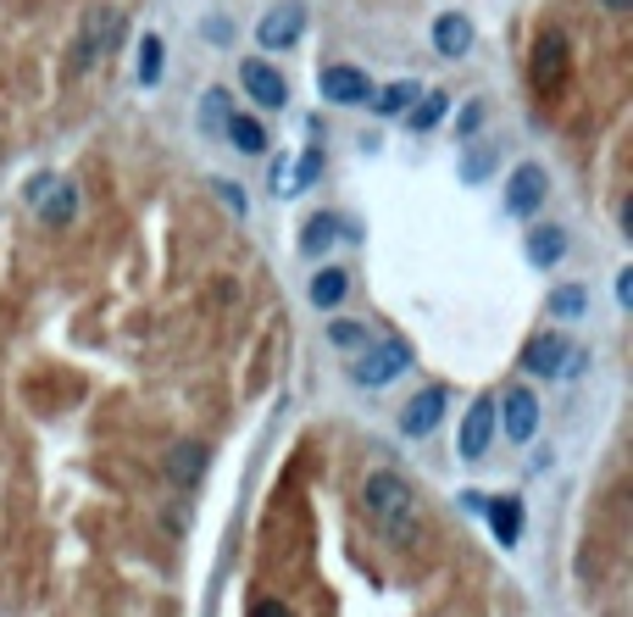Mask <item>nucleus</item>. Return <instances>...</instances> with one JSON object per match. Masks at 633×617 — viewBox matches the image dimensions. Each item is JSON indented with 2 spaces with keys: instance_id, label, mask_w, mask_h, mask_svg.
Wrapping results in <instances>:
<instances>
[{
  "instance_id": "f257e3e1",
  "label": "nucleus",
  "mask_w": 633,
  "mask_h": 617,
  "mask_svg": "<svg viewBox=\"0 0 633 617\" xmlns=\"http://www.w3.org/2000/svg\"><path fill=\"white\" fill-rule=\"evenodd\" d=\"M362 506L367 517L383 529V540H395L406 545L412 529H417V512H412V484L401 479V473H367V484H362Z\"/></svg>"
},
{
  "instance_id": "f03ea898",
  "label": "nucleus",
  "mask_w": 633,
  "mask_h": 617,
  "mask_svg": "<svg viewBox=\"0 0 633 617\" xmlns=\"http://www.w3.org/2000/svg\"><path fill=\"white\" fill-rule=\"evenodd\" d=\"M583 362H590V351L567 345L561 335H540V340H528V351H522V367L528 373H545V378H572Z\"/></svg>"
},
{
  "instance_id": "7ed1b4c3",
  "label": "nucleus",
  "mask_w": 633,
  "mask_h": 617,
  "mask_svg": "<svg viewBox=\"0 0 633 617\" xmlns=\"http://www.w3.org/2000/svg\"><path fill=\"white\" fill-rule=\"evenodd\" d=\"M406 362H412V345H406V340H378V345H367V356L356 362V385L378 390V385H389V378H401Z\"/></svg>"
},
{
  "instance_id": "20e7f679",
  "label": "nucleus",
  "mask_w": 633,
  "mask_h": 617,
  "mask_svg": "<svg viewBox=\"0 0 633 617\" xmlns=\"http://www.w3.org/2000/svg\"><path fill=\"white\" fill-rule=\"evenodd\" d=\"M545 189H550L545 167H540V162H522V167L506 178V212H511V217H533V212L545 206Z\"/></svg>"
},
{
  "instance_id": "39448f33",
  "label": "nucleus",
  "mask_w": 633,
  "mask_h": 617,
  "mask_svg": "<svg viewBox=\"0 0 633 617\" xmlns=\"http://www.w3.org/2000/svg\"><path fill=\"white\" fill-rule=\"evenodd\" d=\"M561 78H567V34L545 28L540 45H533V89L550 95V89H561Z\"/></svg>"
},
{
  "instance_id": "423d86ee",
  "label": "nucleus",
  "mask_w": 633,
  "mask_h": 617,
  "mask_svg": "<svg viewBox=\"0 0 633 617\" xmlns=\"http://www.w3.org/2000/svg\"><path fill=\"white\" fill-rule=\"evenodd\" d=\"M117 39H123V12H94V17H89V28H84V39H78L73 67H89L94 56L117 51Z\"/></svg>"
},
{
  "instance_id": "0eeeda50",
  "label": "nucleus",
  "mask_w": 633,
  "mask_h": 617,
  "mask_svg": "<svg viewBox=\"0 0 633 617\" xmlns=\"http://www.w3.org/2000/svg\"><path fill=\"white\" fill-rule=\"evenodd\" d=\"M317 89L328 95L333 106H362L367 95H372V78L362 67H322L317 73Z\"/></svg>"
},
{
  "instance_id": "6e6552de",
  "label": "nucleus",
  "mask_w": 633,
  "mask_h": 617,
  "mask_svg": "<svg viewBox=\"0 0 633 617\" xmlns=\"http://www.w3.org/2000/svg\"><path fill=\"white\" fill-rule=\"evenodd\" d=\"M306 34V12L301 7H273L262 23H256V39H262V51H289Z\"/></svg>"
},
{
  "instance_id": "1a4fd4ad",
  "label": "nucleus",
  "mask_w": 633,
  "mask_h": 617,
  "mask_svg": "<svg viewBox=\"0 0 633 617\" xmlns=\"http://www.w3.org/2000/svg\"><path fill=\"white\" fill-rule=\"evenodd\" d=\"M495 417L506 423V440L528 445V440H533V429H540V401H533V390H506V401H501V412H495Z\"/></svg>"
},
{
  "instance_id": "9d476101",
  "label": "nucleus",
  "mask_w": 633,
  "mask_h": 617,
  "mask_svg": "<svg viewBox=\"0 0 633 617\" xmlns=\"http://www.w3.org/2000/svg\"><path fill=\"white\" fill-rule=\"evenodd\" d=\"M445 406H451V395H445L440 385H428V390H422V395H412V406L401 412V429H406L412 440L433 435V429H440V417H445Z\"/></svg>"
},
{
  "instance_id": "9b49d317",
  "label": "nucleus",
  "mask_w": 633,
  "mask_h": 617,
  "mask_svg": "<svg viewBox=\"0 0 633 617\" xmlns=\"http://www.w3.org/2000/svg\"><path fill=\"white\" fill-rule=\"evenodd\" d=\"M490 440H495V401L483 395V401H472L467 417H461V456L478 462L483 451H490Z\"/></svg>"
},
{
  "instance_id": "f8f14e48",
  "label": "nucleus",
  "mask_w": 633,
  "mask_h": 617,
  "mask_svg": "<svg viewBox=\"0 0 633 617\" xmlns=\"http://www.w3.org/2000/svg\"><path fill=\"white\" fill-rule=\"evenodd\" d=\"M239 84H245V95H251L256 106H267V112L289 101L283 73H278V67H267V62H245V67H239Z\"/></svg>"
},
{
  "instance_id": "ddd939ff",
  "label": "nucleus",
  "mask_w": 633,
  "mask_h": 617,
  "mask_svg": "<svg viewBox=\"0 0 633 617\" xmlns=\"http://www.w3.org/2000/svg\"><path fill=\"white\" fill-rule=\"evenodd\" d=\"M39 217L51 223V228H67V223L78 217V189L62 184V178H51V184L39 189Z\"/></svg>"
},
{
  "instance_id": "4468645a",
  "label": "nucleus",
  "mask_w": 633,
  "mask_h": 617,
  "mask_svg": "<svg viewBox=\"0 0 633 617\" xmlns=\"http://www.w3.org/2000/svg\"><path fill=\"white\" fill-rule=\"evenodd\" d=\"M433 51L440 56H467L472 51V23L461 17V12H445V17H433Z\"/></svg>"
},
{
  "instance_id": "2eb2a0df",
  "label": "nucleus",
  "mask_w": 633,
  "mask_h": 617,
  "mask_svg": "<svg viewBox=\"0 0 633 617\" xmlns=\"http://www.w3.org/2000/svg\"><path fill=\"white\" fill-rule=\"evenodd\" d=\"M561 256H567V234H561L556 223H545V228L528 234V262H533V267H556Z\"/></svg>"
},
{
  "instance_id": "dca6fc26",
  "label": "nucleus",
  "mask_w": 633,
  "mask_h": 617,
  "mask_svg": "<svg viewBox=\"0 0 633 617\" xmlns=\"http://www.w3.org/2000/svg\"><path fill=\"white\" fill-rule=\"evenodd\" d=\"M306 295H312V306H322V312L339 306V301L351 295V273H345V267H322V273H312V290H306Z\"/></svg>"
},
{
  "instance_id": "f3484780",
  "label": "nucleus",
  "mask_w": 633,
  "mask_h": 617,
  "mask_svg": "<svg viewBox=\"0 0 633 617\" xmlns=\"http://www.w3.org/2000/svg\"><path fill=\"white\" fill-rule=\"evenodd\" d=\"M417 95H422V89H417L412 78H401V84H389V89H372L367 101H372V112H378V117H401V112H412Z\"/></svg>"
},
{
  "instance_id": "a211bd4d",
  "label": "nucleus",
  "mask_w": 633,
  "mask_h": 617,
  "mask_svg": "<svg viewBox=\"0 0 633 617\" xmlns=\"http://www.w3.org/2000/svg\"><path fill=\"white\" fill-rule=\"evenodd\" d=\"M483 512H490V524H495V540H501V545H517V540H522V506H517L511 495L490 501Z\"/></svg>"
},
{
  "instance_id": "6ab92c4d",
  "label": "nucleus",
  "mask_w": 633,
  "mask_h": 617,
  "mask_svg": "<svg viewBox=\"0 0 633 617\" xmlns=\"http://www.w3.org/2000/svg\"><path fill=\"white\" fill-rule=\"evenodd\" d=\"M223 134L233 139V151H245V156H262V151H267V134H262L256 117H239V112H233V117L223 123Z\"/></svg>"
},
{
  "instance_id": "aec40b11",
  "label": "nucleus",
  "mask_w": 633,
  "mask_h": 617,
  "mask_svg": "<svg viewBox=\"0 0 633 617\" xmlns=\"http://www.w3.org/2000/svg\"><path fill=\"white\" fill-rule=\"evenodd\" d=\"M167 473H173V484H194L206 473V445H178L167 456Z\"/></svg>"
},
{
  "instance_id": "412c9836",
  "label": "nucleus",
  "mask_w": 633,
  "mask_h": 617,
  "mask_svg": "<svg viewBox=\"0 0 633 617\" xmlns=\"http://www.w3.org/2000/svg\"><path fill=\"white\" fill-rule=\"evenodd\" d=\"M339 234H345V223H339V217H312L306 234H301V251H306V256H322V251L339 240Z\"/></svg>"
},
{
  "instance_id": "4be33fe9",
  "label": "nucleus",
  "mask_w": 633,
  "mask_h": 617,
  "mask_svg": "<svg viewBox=\"0 0 633 617\" xmlns=\"http://www.w3.org/2000/svg\"><path fill=\"white\" fill-rule=\"evenodd\" d=\"M412 106H417V112H412V128H417V134H428L433 123H440V117L451 112V95H445V89H428L422 101H412Z\"/></svg>"
},
{
  "instance_id": "5701e85b",
  "label": "nucleus",
  "mask_w": 633,
  "mask_h": 617,
  "mask_svg": "<svg viewBox=\"0 0 633 617\" xmlns=\"http://www.w3.org/2000/svg\"><path fill=\"white\" fill-rule=\"evenodd\" d=\"M228 117H233V95H228V89H206V101H201V128H206V134H223Z\"/></svg>"
},
{
  "instance_id": "b1692460",
  "label": "nucleus",
  "mask_w": 633,
  "mask_h": 617,
  "mask_svg": "<svg viewBox=\"0 0 633 617\" xmlns=\"http://www.w3.org/2000/svg\"><path fill=\"white\" fill-rule=\"evenodd\" d=\"M545 312H550V317H561V323H578V317H590V290H556Z\"/></svg>"
},
{
  "instance_id": "393cba45",
  "label": "nucleus",
  "mask_w": 633,
  "mask_h": 617,
  "mask_svg": "<svg viewBox=\"0 0 633 617\" xmlns=\"http://www.w3.org/2000/svg\"><path fill=\"white\" fill-rule=\"evenodd\" d=\"M139 84L144 89L162 84V39L156 34H144V45H139Z\"/></svg>"
},
{
  "instance_id": "a878e982",
  "label": "nucleus",
  "mask_w": 633,
  "mask_h": 617,
  "mask_svg": "<svg viewBox=\"0 0 633 617\" xmlns=\"http://www.w3.org/2000/svg\"><path fill=\"white\" fill-rule=\"evenodd\" d=\"M317 173H322V151L312 146V151L295 162V173H289V196H301V189H312V184H317Z\"/></svg>"
},
{
  "instance_id": "bb28decb",
  "label": "nucleus",
  "mask_w": 633,
  "mask_h": 617,
  "mask_svg": "<svg viewBox=\"0 0 633 617\" xmlns=\"http://www.w3.org/2000/svg\"><path fill=\"white\" fill-rule=\"evenodd\" d=\"M490 167H495V151H490V146H478V151H467V162H461V178H467V184H478V178L490 173Z\"/></svg>"
},
{
  "instance_id": "cd10ccee",
  "label": "nucleus",
  "mask_w": 633,
  "mask_h": 617,
  "mask_svg": "<svg viewBox=\"0 0 633 617\" xmlns=\"http://www.w3.org/2000/svg\"><path fill=\"white\" fill-rule=\"evenodd\" d=\"M328 340H333V345H367V328H362V323H333Z\"/></svg>"
},
{
  "instance_id": "c85d7f7f",
  "label": "nucleus",
  "mask_w": 633,
  "mask_h": 617,
  "mask_svg": "<svg viewBox=\"0 0 633 617\" xmlns=\"http://www.w3.org/2000/svg\"><path fill=\"white\" fill-rule=\"evenodd\" d=\"M478 123H483V101H472V106L456 117V139H472V134H478Z\"/></svg>"
},
{
  "instance_id": "c756f323",
  "label": "nucleus",
  "mask_w": 633,
  "mask_h": 617,
  "mask_svg": "<svg viewBox=\"0 0 633 617\" xmlns=\"http://www.w3.org/2000/svg\"><path fill=\"white\" fill-rule=\"evenodd\" d=\"M217 196L233 206V212H245V189H239V184H228V178H217Z\"/></svg>"
},
{
  "instance_id": "7c9ffc66",
  "label": "nucleus",
  "mask_w": 633,
  "mask_h": 617,
  "mask_svg": "<svg viewBox=\"0 0 633 617\" xmlns=\"http://www.w3.org/2000/svg\"><path fill=\"white\" fill-rule=\"evenodd\" d=\"M251 617H289V606H283V601H256Z\"/></svg>"
},
{
  "instance_id": "2f4dec72",
  "label": "nucleus",
  "mask_w": 633,
  "mask_h": 617,
  "mask_svg": "<svg viewBox=\"0 0 633 617\" xmlns=\"http://www.w3.org/2000/svg\"><path fill=\"white\" fill-rule=\"evenodd\" d=\"M617 301H622V306L633 301V273H622V278H617Z\"/></svg>"
},
{
  "instance_id": "473e14b6",
  "label": "nucleus",
  "mask_w": 633,
  "mask_h": 617,
  "mask_svg": "<svg viewBox=\"0 0 633 617\" xmlns=\"http://www.w3.org/2000/svg\"><path fill=\"white\" fill-rule=\"evenodd\" d=\"M606 12H633V0H600Z\"/></svg>"
}]
</instances>
